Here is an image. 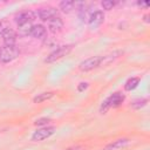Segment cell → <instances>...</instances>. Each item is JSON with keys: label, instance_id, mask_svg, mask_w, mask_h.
Instances as JSON below:
<instances>
[{"label": "cell", "instance_id": "cell-1", "mask_svg": "<svg viewBox=\"0 0 150 150\" xmlns=\"http://www.w3.org/2000/svg\"><path fill=\"white\" fill-rule=\"evenodd\" d=\"M124 98H125V96H124V94H122L121 91H116V93L111 94L108 98H105V100L102 102L101 108H100V111H101L102 114H104V112H107L110 108H116V107L121 105V104L123 103Z\"/></svg>", "mask_w": 150, "mask_h": 150}, {"label": "cell", "instance_id": "cell-2", "mask_svg": "<svg viewBox=\"0 0 150 150\" xmlns=\"http://www.w3.org/2000/svg\"><path fill=\"white\" fill-rule=\"evenodd\" d=\"M20 52L15 46L4 45L0 47V62L1 63H9L14 61L19 56Z\"/></svg>", "mask_w": 150, "mask_h": 150}, {"label": "cell", "instance_id": "cell-3", "mask_svg": "<svg viewBox=\"0 0 150 150\" xmlns=\"http://www.w3.org/2000/svg\"><path fill=\"white\" fill-rule=\"evenodd\" d=\"M73 49V45H64V46H60L57 48H55L47 57H46V62L47 63H52L63 56H66L67 54H69V52Z\"/></svg>", "mask_w": 150, "mask_h": 150}, {"label": "cell", "instance_id": "cell-4", "mask_svg": "<svg viewBox=\"0 0 150 150\" xmlns=\"http://www.w3.org/2000/svg\"><path fill=\"white\" fill-rule=\"evenodd\" d=\"M36 16L42 20V21H49L54 18H57L59 16V9H56L55 7H52V6H46V7H41L39 8L36 12H35Z\"/></svg>", "mask_w": 150, "mask_h": 150}, {"label": "cell", "instance_id": "cell-5", "mask_svg": "<svg viewBox=\"0 0 150 150\" xmlns=\"http://www.w3.org/2000/svg\"><path fill=\"white\" fill-rule=\"evenodd\" d=\"M35 18H36L35 12H33V11H23V12L18 13L14 16V20H15L18 27H20V26H25V25L32 23L35 20Z\"/></svg>", "mask_w": 150, "mask_h": 150}, {"label": "cell", "instance_id": "cell-6", "mask_svg": "<svg viewBox=\"0 0 150 150\" xmlns=\"http://www.w3.org/2000/svg\"><path fill=\"white\" fill-rule=\"evenodd\" d=\"M54 132H55V128H54V127H50V125L41 127L40 129H38V130L34 131V134L32 135V141H34V142H40V141L47 139V138H49L52 135H54Z\"/></svg>", "mask_w": 150, "mask_h": 150}, {"label": "cell", "instance_id": "cell-7", "mask_svg": "<svg viewBox=\"0 0 150 150\" xmlns=\"http://www.w3.org/2000/svg\"><path fill=\"white\" fill-rule=\"evenodd\" d=\"M102 61H103V56H100V55H97V56H91V57L86 59L84 61H82V62L79 64V68H80V70H82V71H89V70H91V69L98 67V66L102 63Z\"/></svg>", "mask_w": 150, "mask_h": 150}, {"label": "cell", "instance_id": "cell-8", "mask_svg": "<svg viewBox=\"0 0 150 150\" xmlns=\"http://www.w3.org/2000/svg\"><path fill=\"white\" fill-rule=\"evenodd\" d=\"M103 21H104V13H103V11H100V9L94 11L88 18V25L93 29L97 28Z\"/></svg>", "mask_w": 150, "mask_h": 150}, {"label": "cell", "instance_id": "cell-9", "mask_svg": "<svg viewBox=\"0 0 150 150\" xmlns=\"http://www.w3.org/2000/svg\"><path fill=\"white\" fill-rule=\"evenodd\" d=\"M28 35L35 39H45L47 35V29L42 25H33Z\"/></svg>", "mask_w": 150, "mask_h": 150}, {"label": "cell", "instance_id": "cell-10", "mask_svg": "<svg viewBox=\"0 0 150 150\" xmlns=\"http://www.w3.org/2000/svg\"><path fill=\"white\" fill-rule=\"evenodd\" d=\"M47 25H48L49 32H52V33H59L63 28V20L60 16H57V18H54V19L49 20L47 22Z\"/></svg>", "mask_w": 150, "mask_h": 150}, {"label": "cell", "instance_id": "cell-11", "mask_svg": "<svg viewBox=\"0 0 150 150\" xmlns=\"http://www.w3.org/2000/svg\"><path fill=\"white\" fill-rule=\"evenodd\" d=\"M129 142H130L129 138H118V139L112 141L108 145H105L104 150H118V149H122V148L127 146L129 144Z\"/></svg>", "mask_w": 150, "mask_h": 150}, {"label": "cell", "instance_id": "cell-12", "mask_svg": "<svg viewBox=\"0 0 150 150\" xmlns=\"http://www.w3.org/2000/svg\"><path fill=\"white\" fill-rule=\"evenodd\" d=\"M16 39H18V34H16V32L13 30L12 28H9L7 32H5V33L2 34V40H4V43H5V45L15 46Z\"/></svg>", "mask_w": 150, "mask_h": 150}, {"label": "cell", "instance_id": "cell-13", "mask_svg": "<svg viewBox=\"0 0 150 150\" xmlns=\"http://www.w3.org/2000/svg\"><path fill=\"white\" fill-rule=\"evenodd\" d=\"M74 8L76 9V1L73 0H63L59 4V9L63 13H70Z\"/></svg>", "mask_w": 150, "mask_h": 150}, {"label": "cell", "instance_id": "cell-14", "mask_svg": "<svg viewBox=\"0 0 150 150\" xmlns=\"http://www.w3.org/2000/svg\"><path fill=\"white\" fill-rule=\"evenodd\" d=\"M53 96H54V93H53V91H46V93L38 94V95L33 98V101H34V103H41V102H45V101L52 98Z\"/></svg>", "mask_w": 150, "mask_h": 150}, {"label": "cell", "instance_id": "cell-15", "mask_svg": "<svg viewBox=\"0 0 150 150\" xmlns=\"http://www.w3.org/2000/svg\"><path fill=\"white\" fill-rule=\"evenodd\" d=\"M139 81H141V79H139V77H130V79L125 82V84H124V89H125V90H128V91L134 90V89L138 86Z\"/></svg>", "mask_w": 150, "mask_h": 150}, {"label": "cell", "instance_id": "cell-16", "mask_svg": "<svg viewBox=\"0 0 150 150\" xmlns=\"http://www.w3.org/2000/svg\"><path fill=\"white\" fill-rule=\"evenodd\" d=\"M146 103H148V100L146 98H137V100H135V101L131 102V108H134V109H141L144 105H146Z\"/></svg>", "mask_w": 150, "mask_h": 150}, {"label": "cell", "instance_id": "cell-17", "mask_svg": "<svg viewBox=\"0 0 150 150\" xmlns=\"http://www.w3.org/2000/svg\"><path fill=\"white\" fill-rule=\"evenodd\" d=\"M50 118H48V117H41V118H39V120H36L35 122H34V124L36 125V127H47L49 123H50Z\"/></svg>", "mask_w": 150, "mask_h": 150}, {"label": "cell", "instance_id": "cell-18", "mask_svg": "<svg viewBox=\"0 0 150 150\" xmlns=\"http://www.w3.org/2000/svg\"><path fill=\"white\" fill-rule=\"evenodd\" d=\"M101 5H102L103 9H105V11H110V9H112V8L115 7L116 2L112 1V0H104V1L101 2Z\"/></svg>", "mask_w": 150, "mask_h": 150}, {"label": "cell", "instance_id": "cell-19", "mask_svg": "<svg viewBox=\"0 0 150 150\" xmlns=\"http://www.w3.org/2000/svg\"><path fill=\"white\" fill-rule=\"evenodd\" d=\"M9 28H11V27H9V25H8L6 21L0 20V35H2V34H4L5 32H7Z\"/></svg>", "mask_w": 150, "mask_h": 150}, {"label": "cell", "instance_id": "cell-20", "mask_svg": "<svg viewBox=\"0 0 150 150\" xmlns=\"http://www.w3.org/2000/svg\"><path fill=\"white\" fill-rule=\"evenodd\" d=\"M88 88V83L87 82H82V83H80V86L77 87V90L79 91H83L84 89H87Z\"/></svg>", "mask_w": 150, "mask_h": 150}, {"label": "cell", "instance_id": "cell-21", "mask_svg": "<svg viewBox=\"0 0 150 150\" xmlns=\"http://www.w3.org/2000/svg\"><path fill=\"white\" fill-rule=\"evenodd\" d=\"M64 150H83V146H81V145H73V146H69V148H67Z\"/></svg>", "mask_w": 150, "mask_h": 150}, {"label": "cell", "instance_id": "cell-22", "mask_svg": "<svg viewBox=\"0 0 150 150\" xmlns=\"http://www.w3.org/2000/svg\"><path fill=\"white\" fill-rule=\"evenodd\" d=\"M138 5L139 6H143V7H148L149 6V2H146V1H138Z\"/></svg>", "mask_w": 150, "mask_h": 150}]
</instances>
